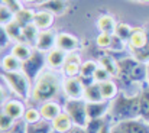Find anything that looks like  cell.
I'll return each instance as SVG.
<instances>
[{
	"mask_svg": "<svg viewBox=\"0 0 149 133\" xmlns=\"http://www.w3.org/2000/svg\"><path fill=\"white\" fill-rule=\"evenodd\" d=\"M146 67H148V77H146V80L149 81V62H148V65H146Z\"/></svg>",
	"mask_w": 149,
	"mask_h": 133,
	"instance_id": "obj_49",
	"label": "cell"
},
{
	"mask_svg": "<svg viewBox=\"0 0 149 133\" xmlns=\"http://www.w3.org/2000/svg\"><path fill=\"white\" fill-rule=\"evenodd\" d=\"M141 1H149V0H141Z\"/></svg>",
	"mask_w": 149,
	"mask_h": 133,
	"instance_id": "obj_50",
	"label": "cell"
},
{
	"mask_svg": "<svg viewBox=\"0 0 149 133\" xmlns=\"http://www.w3.org/2000/svg\"><path fill=\"white\" fill-rule=\"evenodd\" d=\"M99 68V65L94 61H86L81 64V70H80V78L81 81H90L94 80V72Z\"/></svg>",
	"mask_w": 149,
	"mask_h": 133,
	"instance_id": "obj_26",
	"label": "cell"
},
{
	"mask_svg": "<svg viewBox=\"0 0 149 133\" xmlns=\"http://www.w3.org/2000/svg\"><path fill=\"white\" fill-rule=\"evenodd\" d=\"M100 65L106 68L110 75H119V64L111 55H103L100 58Z\"/></svg>",
	"mask_w": 149,
	"mask_h": 133,
	"instance_id": "obj_28",
	"label": "cell"
},
{
	"mask_svg": "<svg viewBox=\"0 0 149 133\" xmlns=\"http://www.w3.org/2000/svg\"><path fill=\"white\" fill-rule=\"evenodd\" d=\"M67 54H68V52H64V51H61V49H58V48L49 51L48 55H47V62H48V65L52 67V68H58V67L64 65V64H65Z\"/></svg>",
	"mask_w": 149,
	"mask_h": 133,
	"instance_id": "obj_17",
	"label": "cell"
},
{
	"mask_svg": "<svg viewBox=\"0 0 149 133\" xmlns=\"http://www.w3.org/2000/svg\"><path fill=\"white\" fill-rule=\"evenodd\" d=\"M100 88H101V94H103V98L104 100H109L111 101L116 94H117V86L114 81L109 80V81H104V83H100Z\"/></svg>",
	"mask_w": 149,
	"mask_h": 133,
	"instance_id": "obj_29",
	"label": "cell"
},
{
	"mask_svg": "<svg viewBox=\"0 0 149 133\" xmlns=\"http://www.w3.org/2000/svg\"><path fill=\"white\" fill-rule=\"evenodd\" d=\"M47 1H49V0H39V3H41V4H44V3H47Z\"/></svg>",
	"mask_w": 149,
	"mask_h": 133,
	"instance_id": "obj_48",
	"label": "cell"
},
{
	"mask_svg": "<svg viewBox=\"0 0 149 133\" xmlns=\"http://www.w3.org/2000/svg\"><path fill=\"white\" fill-rule=\"evenodd\" d=\"M148 77V67L143 62H136V65L132 68L130 74H129V80L133 83H142L145 78Z\"/></svg>",
	"mask_w": 149,
	"mask_h": 133,
	"instance_id": "obj_22",
	"label": "cell"
},
{
	"mask_svg": "<svg viewBox=\"0 0 149 133\" xmlns=\"http://www.w3.org/2000/svg\"><path fill=\"white\" fill-rule=\"evenodd\" d=\"M84 100L86 101H103V94H101V88H100V83H91L88 86H86V91H84Z\"/></svg>",
	"mask_w": 149,
	"mask_h": 133,
	"instance_id": "obj_20",
	"label": "cell"
},
{
	"mask_svg": "<svg viewBox=\"0 0 149 133\" xmlns=\"http://www.w3.org/2000/svg\"><path fill=\"white\" fill-rule=\"evenodd\" d=\"M109 80H110L109 71L100 65L99 68L96 70V72H94V81L96 83H104V81H109Z\"/></svg>",
	"mask_w": 149,
	"mask_h": 133,
	"instance_id": "obj_37",
	"label": "cell"
},
{
	"mask_svg": "<svg viewBox=\"0 0 149 133\" xmlns=\"http://www.w3.org/2000/svg\"><path fill=\"white\" fill-rule=\"evenodd\" d=\"M56 46V35L52 31H41L35 48L41 52H49Z\"/></svg>",
	"mask_w": 149,
	"mask_h": 133,
	"instance_id": "obj_9",
	"label": "cell"
},
{
	"mask_svg": "<svg viewBox=\"0 0 149 133\" xmlns=\"http://www.w3.org/2000/svg\"><path fill=\"white\" fill-rule=\"evenodd\" d=\"M39 111H41L42 119H45V120H48V122H54V120L62 113L59 104L55 103V101H45V103H42Z\"/></svg>",
	"mask_w": 149,
	"mask_h": 133,
	"instance_id": "obj_12",
	"label": "cell"
},
{
	"mask_svg": "<svg viewBox=\"0 0 149 133\" xmlns=\"http://www.w3.org/2000/svg\"><path fill=\"white\" fill-rule=\"evenodd\" d=\"M106 125L107 123L104 122V119H90L84 129L87 133H101Z\"/></svg>",
	"mask_w": 149,
	"mask_h": 133,
	"instance_id": "obj_31",
	"label": "cell"
},
{
	"mask_svg": "<svg viewBox=\"0 0 149 133\" xmlns=\"http://www.w3.org/2000/svg\"><path fill=\"white\" fill-rule=\"evenodd\" d=\"M1 4L7 6V7H9L10 10H13L15 13H17V12L22 9V6H20L19 0H1Z\"/></svg>",
	"mask_w": 149,
	"mask_h": 133,
	"instance_id": "obj_41",
	"label": "cell"
},
{
	"mask_svg": "<svg viewBox=\"0 0 149 133\" xmlns=\"http://www.w3.org/2000/svg\"><path fill=\"white\" fill-rule=\"evenodd\" d=\"M3 80L7 83V86L13 90L16 95L20 98L26 100L29 95H32L31 90V80L22 72V71H15V72H3Z\"/></svg>",
	"mask_w": 149,
	"mask_h": 133,
	"instance_id": "obj_3",
	"label": "cell"
},
{
	"mask_svg": "<svg viewBox=\"0 0 149 133\" xmlns=\"http://www.w3.org/2000/svg\"><path fill=\"white\" fill-rule=\"evenodd\" d=\"M110 119L114 123L141 119V104H139V94L127 97L125 94H120L117 98L113 100L110 110H109Z\"/></svg>",
	"mask_w": 149,
	"mask_h": 133,
	"instance_id": "obj_1",
	"label": "cell"
},
{
	"mask_svg": "<svg viewBox=\"0 0 149 133\" xmlns=\"http://www.w3.org/2000/svg\"><path fill=\"white\" fill-rule=\"evenodd\" d=\"M23 1H26V3H35V1H38L39 3V0H23Z\"/></svg>",
	"mask_w": 149,
	"mask_h": 133,
	"instance_id": "obj_47",
	"label": "cell"
},
{
	"mask_svg": "<svg viewBox=\"0 0 149 133\" xmlns=\"http://www.w3.org/2000/svg\"><path fill=\"white\" fill-rule=\"evenodd\" d=\"M133 55H135V59H138L139 62H143V64L149 62V44L143 49L133 52Z\"/></svg>",
	"mask_w": 149,
	"mask_h": 133,
	"instance_id": "obj_39",
	"label": "cell"
},
{
	"mask_svg": "<svg viewBox=\"0 0 149 133\" xmlns=\"http://www.w3.org/2000/svg\"><path fill=\"white\" fill-rule=\"evenodd\" d=\"M62 87V83L59 77L54 72H41V75L36 78L35 87L32 90V100L33 101H51L59 88Z\"/></svg>",
	"mask_w": 149,
	"mask_h": 133,
	"instance_id": "obj_2",
	"label": "cell"
},
{
	"mask_svg": "<svg viewBox=\"0 0 149 133\" xmlns=\"http://www.w3.org/2000/svg\"><path fill=\"white\" fill-rule=\"evenodd\" d=\"M78 46V39L71 33H59L56 35V48L64 52H74Z\"/></svg>",
	"mask_w": 149,
	"mask_h": 133,
	"instance_id": "obj_11",
	"label": "cell"
},
{
	"mask_svg": "<svg viewBox=\"0 0 149 133\" xmlns=\"http://www.w3.org/2000/svg\"><path fill=\"white\" fill-rule=\"evenodd\" d=\"M148 44H149V38H148V35H146V32H145L143 29H141V28L133 29L132 36H130V39H129V45H130L132 51H133V52L141 51V49H143Z\"/></svg>",
	"mask_w": 149,
	"mask_h": 133,
	"instance_id": "obj_10",
	"label": "cell"
},
{
	"mask_svg": "<svg viewBox=\"0 0 149 133\" xmlns=\"http://www.w3.org/2000/svg\"><path fill=\"white\" fill-rule=\"evenodd\" d=\"M39 32H41V31H39L33 23H32V25H28L26 28H23V38H25V42L28 45H36Z\"/></svg>",
	"mask_w": 149,
	"mask_h": 133,
	"instance_id": "obj_30",
	"label": "cell"
},
{
	"mask_svg": "<svg viewBox=\"0 0 149 133\" xmlns=\"http://www.w3.org/2000/svg\"><path fill=\"white\" fill-rule=\"evenodd\" d=\"M13 20H15V12L10 10L7 6L1 4V7H0V22H1V26H6V25H9Z\"/></svg>",
	"mask_w": 149,
	"mask_h": 133,
	"instance_id": "obj_33",
	"label": "cell"
},
{
	"mask_svg": "<svg viewBox=\"0 0 149 133\" xmlns=\"http://www.w3.org/2000/svg\"><path fill=\"white\" fill-rule=\"evenodd\" d=\"M1 28H4V31L7 32V35L10 36V39L17 41V42H23V44H25V38H23V28H22L16 20H13V22H10L9 25L1 26Z\"/></svg>",
	"mask_w": 149,
	"mask_h": 133,
	"instance_id": "obj_21",
	"label": "cell"
},
{
	"mask_svg": "<svg viewBox=\"0 0 149 133\" xmlns=\"http://www.w3.org/2000/svg\"><path fill=\"white\" fill-rule=\"evenodd\" d=\"M44 10L49 12L52 15H62L67 10V1L65 0H49L44 4H41Z\"/></svg>",
	"mask_w": 149,
	"mask_h": 133,
	"instance_id": "obj_27",
	"label": "cell"
},
{
	"mask_svg": "<svg viewBox=\"0 0 149 133\" xmlns=\"http://www.w3.org/2000/svg\"><path fill=\"white\" fill-rule=\"evenodd\" d=\"M13 126H15V119L10 117L7 113H4L1 110V116H0V129H1V132L3 133L9 132Z\"/></svg>",
	"mask_w": 149,
	"mask_h": 133,
	"instance_id": "obj_35",
	"label": "cell"
},
{
	"mask_svg": "<svg viewBox=\"0 0 149 133\" xmlns=\"http://www.w3.org/2000/svg\"><path fill=\"white\" fill-rule=\"evenodd\" d=\"M80 70H81V64H78V62H65L64 64V74L68 78L80 75Z\"/></svg>",
	"mask_w": 149,
	"mask_h": 133,
	"instance_id": "obj_34",
	"label": "cell"
},
{
	"mask_svg": "<svg viewBox=\"0 0 149 133\" xmlns=\"http://www.w3.org/2000/svg\"><path fill=\"white\" fill-rule=\"evenodd\" d=\"M72 125H74V122L71 120V117H70L65 111L61 113V114L52 122L54 132L55 133H67L68 130L72 129Z\"/></svg>",
	"mask_w": 149,
	"mask_h": 133,
	"instance_id": "obj_15",
	"label": "cell"
},
{
	"mask_svg": "<svg viewBox=\"0 0 149 133\" xmlns=\"http://www.w3.org/2000/svg\"><path fill=\"white\" fill-rule=\"evenodd\" d=\"M26 133H54L52 122L41 119L36 123H26Z\"/></svg>",
	"mask_w": 149,
	"mask_h": 133,
	"instance_id": "obj_18",
	"label": "cell"
},
{
	"mask_svg": "<svg viewBox=\"0 0 149 133\" xmlns=\"http://www.w3.org/2000/svg\"><path fill=\"white\" fill-rule=\"evenodd\" d=\"M23 119H25V122L29 125V123H36V122H39V120L42 119V116H41V111H39V110H36V109H33V107H29V109H26Z\"/></svg>",
	"mask_w": 149,
	"mask_h": 133,
	"instance_id": "obj_36",
	"label": "cell"
},
{
	"mask_svg": "<svg viewBox=\"0 0 149 133\" xmlns=\"http://www.w3.org/2000/svg\"><path fill=\"white\" fill-rule=\"evenodd\" d=\"M139 104H141V119L149 122V84L143 87L139 94Z\"/></svg>",
	"mask_w": 149,
	"mask_h": 133,
	"instance_id": "obj_23",
	"label": "cell"
},
{
	"mask_svg": "<svg viewBox=\"0 0 149 133\" xmlns=\"http://www.w3.org/2000/svg\"><path fill=\"white\" fill-rule=\"evenodd\" d=\"M97 26H99V31L101 33H107V35H114L116 33V28H117L114 17L110 16V15L101 16L99 19V22H97Z\"/></svg>",
	"mask_w": 149,
	"mask_h": 133,
	"instance_id": "obj_16",
	"label": "cell"
},
{
	"mask_svg": "<svg viewBox=\"0 0 149 133\" xmlns=\"http://www.w3.org/2000/svg\"><path fill=\"white\" fill-rule=\"evenodd\" d=\"M54 23V15L47 12V10H41L35 13V19H33V25L39 29V31H48Z\"/></svg>",
	"mask_w": 149,
	"mask_h": 133,
	"instance_id": "obj_14",
	"label": "cell"
},
{
	"mask_svg": "<svg viewBox=\"0 0 149 133\" xmlns=\"http://www.w3.org/2000/svg\"><path fill=\"white\" fill-rule=\"evenodd\" d=\"M22 61H19L15 55H6L1 59V68L3 72H15V71H22Z\"/></svg>",
	"mask_w": 149,
	"mask_h": 133,
	"instance_id": "obj_19",
	"label": "cell"
},
{
	"mask_svg": "<svg viewBox=\"0 0 149 133\" xmlns=\"http://www.w3.org/2000/svg\"><path fill=\"white\" fill-rule=\"evenodd\" d=\"M101 133H111V126L107 123V125L104 126V129H103V132H101Z\"/></svg>",
	"mask_w": 149,
	"mask_h": 133,
	"instance_id": "obj_45",
	"label": "cell"
},
{
	"mask_svg": "<svg viewBox=\"0 0 149 133\" xmlns=\"http://www.w3.org/2000/svg\"><path fill=\"white\" fill-rule=\"evenodd\" d=\"M111 101L103 100V101H87V116L90 119H103L109 110H110Z\"/></svg>",
	"mask_w": 149,
	"mask_h": 133,
	"instance_id": "obj_8",
	"label": "cell"
},
{
	"mask_svg": "<svg viewBox=\"0 0 149 133\" xmlns=\"http://www.w3.org/2000/svg\"><path fill=\"white\" fill-rule=\"evenodd\" d=\"M64 109L75 126L86 127V125L88 122V116H87V101L84 98H77V100L68 98L65 101Z\"/></svg>",
	"mask_w": 149,
	"mask_h": 133,
	"instance_id": "obj_4",
	"label": "cell"
},
{
	"mask_svg": "<svg viewBox=\"0 0 149 133\" xmlns=\"http://www.w3.org/2000/svg\"><path fill=\"white\" fill-rule=\"evenodd\" d=\"M132 32H133V29L127 25V23H119L117 25V28H116V36L117 38H120L123 42H129V39H130V36H132Z\"/></svg>",
	"mask_w": 149,
	"mask_h": 133,
	"instance_id": "obj_32",
	"label": "cell"
},
{
	"mask_svg": "<svg viewBox=\"0 0 149 133\" xmlns=\"http://www.w3.org/2000/svg\"><path fill=\"white\" fill-rule=\"evenodd\" d=\"M62 90L68 98L77 100V98H84L86 86L83 84L80 77H70L62 83Z\"/></svg>",
	"mask_w": 149,
	"mask_h": 133,
	"instance_id": "obj_6",
	"label": "cell"
},
{
	"mask_svg": "<svg viewBox=\"0 0 149 133\" xmlns=\"http://www.w3.org/2000/svg\"><path fill=\"white\" fill-rule=\"evenodd\" d=\"M6 133H26V122H19L15 123V126Z\"/></svg>",
	"mask_w": 149,
	"mask_h": 133,
	"instance_id": "obj_42",
	"label": "cell"
},
{
	"mask_svg": "<svg viewBox=\"0 0 149 133\" xmlns=\"http://www.w3.org/2000/svg\"><path fill=\"white\" fill-rule=\"evenodd\" d=\"M111 133H123V132H122L120 129H117L114 125H111Z\"/></svg>",
	"mask_w": 149,
	"mask_h": 133,
	"instance_id": "obj_46",
	"label": "cell"
},
{
	"mask_svg": "<svg viewBox=\"0 0 149 133\" xmlns=\"http://www.w3.org/2000/svg\"><path fill=\"white\" fill-rule=\"evenodd\" d=\"M111 39H113V35H107V33H100L97 36V45L100 48H104V49H110V45H111Z\"/></svg>",
	"mask_w": 149,
	"mask_h": 133,
	"instance_id": "obj_38",
	"label": "cell"
},
{
	"mask_svg": "<svg viewBox=\"0 0 149 133\" xmlns=\"http://www.w3.org/2000/svg\"><path fill=\"white\" fill-rule=\"evenodd\" d=\"M32 49H31V46L28 44H23V42H17V44L15 45L13 48H12V55H15L19 61H22V62H25L26 59H29L31 58V55H32Z\"/></svg>",
	"mask_w": 149,
	"mask_h": 133,
	"instance_id": "obj_24",
	"label": "cell"
},
{
	"mask_svg": "<svg viewBox=\"0 0 149 133\" xmlns=\"http://www.w3.org/2000/svg\"><path fill=\"white\" fill-rule=\"evenodd\" d=\"M3 111L7 113L10 117H13L16 120V119H22L25 116L26 109L23 107L22 101H19V100H9L7 103L3 104Z\"/></svg>",
	"mask_w": 149,
	"mask_h": 133,
	"instance_id": "obj_13",
	"label": "cell"
},
{
	"mask_svg": "<svg viewBox=\"0 0 149 133\" xmlns=\"http://www.w3.org/2000/svg\"><path fill=\"white\" fill-rule=\"evenodd\" d=\"M67 133H87V132H86L84 127H78V126H75V127H72L71 130H68Z\"/></svg>",
	"mask_w": 149,
	"mask_h": 133,
	"instance_id": "obj_44",
	"label": "cell"
},
{
	"mask_svg": "<svg viewBox=\"0 0 149 133\" xmlns=\"http://www.w3.org/2000/svg\"><path fill=\"white\" fill-rule=\"evenodd\" d=\"M114 126L123 133H149V122H145L143 119L126 120V122L114 123Z\"/></svg>",
	"mask_w": 149,
	"mask_h": 133,
	"instance_id": "obj_7",
	"label": "cell"
},
{
	"mask_svg": "<svg viewBox=\"0 0 149 133\" xmlns=\"http://www.w3.org/2000/svg\"><path fill=\"white\" fill-rule=\"evenodd\" d=\"M35 19V12L31 9H20L17 13H15V20L22 26L26 28L28 25H32Z\"/></svg>",
	"mask_w": 149,
	"mask_h": 133,
	"instance_id": "obj_25",
	"label": "cell"
},
{
	"mask_svg": "<svg viewBox=\"0 0 149 133\" xmlns=\"http://www.w3.org/2000/svg\"><path fill=\"white\" fill-rule=\"evenodd\" d=\"M45 62H47V56L44 55V52L35 49L31 55L29 59H26L23 64H22V72L31 80H36L39 75H41V71L44 70L45 67Z\"/></svg>",
	"mask_w": 149,
	"mask_h": 133,
	"instance_id": "obj_5",
	"label": "cell"
},
{
	"mask_svg": "<svg viewBox=\"0 0 149 133\" xmlns=\"http://www.w3.org/2000/svg\"><path fill=\"white\" fill-rule=\"evenodd\" d=\"M1 48H4L6 46V44H9L10 42V36L7 35V32L4 31V28H1Z\"/></svg>",
	"mask_w": 149,
	"mask_h": 133,
	"instance_id": "obj_43",
	"label": "cell"
},
{
	"mask_svg": "<svg viewBox=\"0 0 149 133\" xmlns=\"http://www.w3.org/2000/svg\"><path fill=\"white\" fill-rule=\"evenodd\" d=\"M123 48H125V42H123L120 38H117L116 35H113V39H111L110 49H111L113 52H119V51H123Z\"/></svg>",
	"mask_w": 149,
	"mask_h": 133,
	"instance_id": "obj_40",
	"label": "cell"
}]
</instances>
